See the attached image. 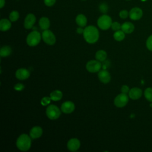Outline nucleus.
Listing matches in <instances>:
<instances>
[{"label": "nucleus", "mask_w": 152, "mask_h": 152, "mask_svg": "<svg viewBox=\"0 0 152 152\" xmlns=\"http://www.w3.org/2000/svg\"><path fill=\"white\" fill-rule=\"evenodd\" d=\"M84 40L88 43H95L99 38V32L98 29L94 26L86 27L83 33Z\"/></svg>", "instance_id": "obj_1"}, {"label": "nucleus", "mask_w": 152, "mask_h": 152, "mask_svg": "<svg viewBox=\"0 0 152 152\" xmlns=\"http://www.w3.org/2000/svg\"><path fill=\"white\" fill-rule=\"evenodd\" d=\"M31 137L26 134H23L20 135L16 141L17 147L21 151H26L28 150L31 147Z\"/></svg>", "instance_id": "obj_2"}, {"label": "nucleus", "mask_w": 152, "mask_h": 152, "mask_svg": "<svg viewBox=\"0 0 152 152\" xmlns=\"http://www.w3.org/2000/svg\"><path fill=\"white\" fill-rule=\"evenodd\" d=\"M41 38L40 33L36 30H34L27 35L26 39L27 44L30 46H35L40 43Z\"/></svg>", "instance_id": "obj_3"}, {"label": "nucleus", "mask_w": 152, "mask_h": 152, "mask_svg": "<svg viewBox=\"0 0 152 152\" xmlns=\"http://www.w3.org/2000/svg\"><path fill=\"white\" fill-rule=\"evenodd\" d=\"M97 23L98 27L100 29L103 30H106L111 27L112 20L110 16L104 14L98 18Z\"/></svg>", "instance_id": "obj_4"}, {"label": "nucleus", "mask_w": 152, "mask_h": 152, "mask_svg": "<svg viewBox=\"0 0 152 152\" xmlns=\"http://www.w3.org/2000/svg\"><path fill=\"white\" fill-rule=\"evenodd\" d=\"M60 110L54 104L49 105L46 110V114L48 118L51 120H55L59 118L61 115Z\"/></svg>", "instance_id": "obj_5"}, {"label": "nucleus", "mask_w": 152, "mask_h": 152, "mask_svg": "<svg viewBox=\"0 0 152 152\" xmlns=\"http://www.w3.org/2000/svg\"><path fill=\"white\" fill-rule=\"evenodd\" d=\"M42 38L44 42L48 45H53L56 42V37L52 31L47 29L45 30L42 34Z\"/></svg>", "instance_id": "obj_6"}, {"label": "nucleus", "mask_w": 152, "mask_h": 152, "mask_svg": "<svg viewBox=\"0 0 152 152\" xmlns=\"http://www.w3.org/2000/svg\"><path fill=\"white\" fill-rule=\"evenodd\" d=\"M86 69L91 73H95L99 72L101 68L102 64L100 61L97 60H91L87 62L86 65Z\"/></svg>", "instance_id": "obj_7"}, {"label": "nucleus", "mask_w": 152, "mask_h": 152, "mask_svg": "<svg viewBox=\"0 0 152 152\" xmlns=\"http://www.w3.org/2000/svg\"><path fill=\"white\" fill-rule=\"evenodd\" d=\"M128 101L129 97L127 94L121 93L115 98L114 104L118 107H123L127 104Z\"/></svg>", "instance_id": "obj_8"}, {"label": "nucleus", "mask_w": 152, "mask_h": 152, "mask_svg": "<svg viewBox=\"0 0 152 152\" xmlns=\"http://www.w3.org/2000/svg\"><path fill=\"white\" fill-rule=\"evenodd\" d=\"M142 11L138 7L132 8L129 12V17L132 20H138L142 16Z\"/></svg>", "instance_id": "obj_9"}, {"label": "nucleus", "mask_w": 152, "mask_h": 152, "mask_svg": "<svg viewBox=\"0 0 152 152\" xmlns=\"http://www.w3.org/2000/svg\"><path fill=\"white\" fill-rule=\"evenodd\" d=\"M75 109V104L73 102L71 101H66L64 102L61 106V111L66 114H69L72 113Z\"/></svg>", "instance_id": "obj_10"}, {"label": "nucleus", "mask_w": 152, "mask_h": 152, "mask_svg": "<svg viewBox=\"0 0 152 152\" xmlns=\"http://www.w3.org/2000/svg\"><path fill=\"white\" fill-rule=\"evenodd\" d=\"M67 148L71 151H76L80 147V141L76 138L70 139L67 142Z\"/></svg>", "instance_id": "obj_11"}, {"label": "nucleus", "mask_w": 152, "mask_h": 152, "mask_svg": "<svg viewBox=\"0 0 152 152\" xmlns=\"http://www.w3.org/2000/svg\"><path fill=\"white\" fill-rule=\"evenodd\" d=\"M36 17L33 14H28L26 15L24 21V27L26 29H30L33 27L34 24L36 22Z\"/></svg>", "instance_id": "obj_12"}, {"label": "nucleus", "mask_w": 152, "mask_h": 152, "mask_svg": "<svg viewBox=\"0 0 152 152\" xmlns=\"http://www.w3.org/2000/svg\"><path fill=\"white\" fill-rule=\"evenodd\" d=\"M98 78L100 82L106 84L110 81V74L107 70L103 69L99 71Z\"/></svg>", "instance_id": "obj_13"}, {"label": "nucleus", "mask_w": 152, "mask_h": 152, "mask_svg": "<svg viewBox=\"0 0 152 152\" xmlns=\"http://www.w3.org/2000/svg\"><path fill=\"white\" fill-rule=\"evenodd\" d=\"M15 77L20 80H26L30 77V72L26 68H20L16 71Z\"/></svg>", "instance_id": "obj_14"}, {"label": "nucleus", "mask_w": 152, "mask_h": 152, "mask_svg": "<svg viewBox=\"0 0 152 152\" xmlns=\"http://www.w3.org/2000/svg\"><path fill=\"white\" fill-rule=\"evenodd\" d=\"M142 94V90L138 87H134L130 89L128 93V96L132 100H137L140 99Z\"/></svg>", "instance_id": "obj_15"}, {"label": "nucleus", "mask_w": 152, "mask_h": 152, "mask_svg": "<svg viewBox=\"0 0 152 152\" xmlns=\"http://www.w3.org/2000/svg\"><path fill=\"white\" fill-rule=\"evenodd\" d=\"M43 134V129L39 126L33 127L30 131V136L32 139H37L40 138Z\"/></svg>", "instance_id": "obj_16"}, {"label": "nucleus", "mask_w": 152, "mask_h": 152, "mask_svg": "<svg viewBox=\"0 0 152 152\" xmlns=\"http://www.w3.org/2000/svg\"><path fill=\"white\" fill-rule=\"evenodd\" d=\"M134 25L131 22H125L121 25V30L126 34H130L134 30Z\"/></svg>", "instance_id": "obj_17"}, {"label": "nucleus", "mask_w": 152, "mask_h": 152, "mask_svg": "<svg viewBox=\"0 0 152 152\" xmlns=\"http://www.w3.org/2000/svg\"><path fill=\"white\" fill-rule=\"evenodd\" d=\"M11 27V23L10 20L6 18L1 19L0 21V30L2 31L8 30Z\"/></svg>", "instance_id": "obj_18"}, {"label": "nucleus", "mask_w": 152, "mask_h": 152, "mask_svg": "<svg viewBox=\"0 0 152 152\" xmlns=\"http://www.w3.org/2000/svg\"><path fill=\"white\" fill-rule=\"evenodd\" d=\"M39 24L40 28L43 30L48 29L50 27V21L48 18L45 17H43L40 18Z\"/></svg>", "instance_id": "obj_19"}, {"label": "nucleus", "mask_w": 152, "mask_h": 152, "mask_svg": "<svg viewBox=\"0 0 152 152\" xmlns=\"http://www.w3.org/2000/svg\"><path fill=\"white\" fill-rule=\"evenodd\" d=\"M75 21H76V23H77L80 27H85V26H86L87 20L86 17L84 14H78V15L76 17Z\"/></svg>", "instance_id": "obj_20"}, {"label": "nucleus", "mask_w": 152, "mask_h": 152, "mask_svg": "<svg viewBox=\"0 0 152 152\" xmlns=\"http://www.w3.org/2000/svg\"><path fill=\"white\" fill-rule=\"evenodd\" d=\"M50 97L53 101H59L62 97V93L59 90H55L50 94Z\"/></svg>", "instance_id": "obj_21"}, {"label": "nucleus", "mask_w": 152, "mask_h": 152, "mask_svg": "<svg viewBox=\"0 0 152 152\" xmlns=\"http://www.w3.org/2000/svg\"><path fill=\"white\" fill-rule=\"evenodd\" d=\"M12 52V49L9 46H4L1 48L0 55L1 57H7Z\"/></svg>", "instance_id": "obj_22"}, {"label": "nucleus", "mask_w": 152, "mask_h": 152, "mask_svg": "<svg viewBox=\"0 0 152 152\" xmlns=\"http://www.w3.org/2000/svg\"><path fill=\"white\" fill-rule=\"evenodd\" d=\"M95 57H96V60H97L100 62H102L106 59V58L107 57V53L103 50H99L96 52V53L95 54Z\"/></svg>", "instance_id": "obj_23"}, {"label": "nucleus", "mask_w": 152, "mask_h": 152, "mask_svg": "<svg viewBox=\"0 0 152 152\" xmlns=\"http://www.w3.org/2000/svg\"><path fill=\"white\" fill-rule=\"evenodd\" d=\"M125 33L122 30L116 31L113 34V38L116 41H118V42L122 41L125 38Z\"/></svg>", "instance_id": "obj_24"}, {"label": "nucleus", "mask_w": 152, "mask_h": 152, "mask_svg": "<svg viewBox=\"0 0 152 152\" xmlns=\"http://www.w3.org/2000/svg\"><path fill=\"white\" fill-rule=\"evenodd\" d=\"M144 95L146 100L150 102H152V88H147L144 92Z\"/></svg>", "instance_id": "obj_25"}, {"label": "nucleus", "mask_w": 152, "mask_h": 152, "mask_svg": "<svg viewBox=\"0 0 152 152\" xmlns=\"http://www.w3.org/2000/svg\"><path fill=\"white\" fill-rule=\"evenodd\" d=\"M19 17H20V15L17 11H12V12H11L9 15L10 20L12 22L16 21L19 18Z\"/></svg>", "instance_id": "obj_26"}, {"label": "nucleus", "mask_w": 152, "mask_h": 152, "mask_svg": "<svg viewBox=\"0 0 152 152\" xmlns=\"http://www.w3.org/2000/svg\"><path fill=\"white\" fill-rule=\"evenodd\" d=\"M51 100L52 99L50 97H44L41 99L40 103L42 106H47L50 103Z\"/></svg>", "instance_id": "obj_27"}, {"label": "nucleus", "mask_w": 152, "mask_h": 152, "mask_svg": "<svg viewBox=\"0 0 152 152\" xmlns=\"http://www.w3.org/2000/svg\"><path fill=\"white\" fill-rule=\"evenodd\" d=\"M111 28L113 30L116 31H118V30H119L120 29H121V25L118 22H116V21L112 22V25H111Z\"/></svg>", "instance_id": "obj_28"}, {"label": "nucleus", "mask_w": 152, "mask_h": 152, "mask_svg": "<svg viewBox=\"0 0 152 152\" xmlns=\"http://www.w3.org/2000/svg\"><path fill=\"white\" fill-rule=\"evenodd\" d=\"M146 47L149 50L152 51V35L147 38L146 40Z\"/></svg>", "instance_id": "obj_29"}, {"label": "nucleus", "mask_w": 152, "mask_h": 152, "mask_svg": "<svg viewBox=\"0 0 152 152\" xmlns=\"http://www.w3.org/2000/svg\"><path fill=\"white\" fill-rule=\"evenodd\" d=\"M119 17L122 18V19H125L128 16H129V12H128L127 10H122L119 12Z\"/></svg>", "instance_id": "obj_30"}, {"label": "nucleus", "mask_w": 152, "mask_h": 152, "mask_svg": "<svg viewBox=\"0 0 152 152\" xmlns=\"http://www.w3.org/2000/svg\"><path fill=\"white\" fill-rule=\"evenodd\" d=\"M99 10L100 11L103 12V13H105L107 11V10H108V7L107 5L104 4V3H103V4H101L99 6Z\"/></svg>", "instance_id": "obj_31"}, {"label": "nucleus", "mask_w": 152, "mask_h": 152, "mask_svg": "<svg viewBox=\"0 0 152 152\" xmlns=\"http://www.w3.org/2000/svg\"><path fill=\"white\" fill-rule=\"evenodd\" d=\"M24 86L21 83H17L14 87V88L16 91H21V90H23L24 89Z\"/></svg>", "instance_id": "obj_32"}, {"label": "nucleus", "mask_w": 152, "mask_h": 152, "mask_svg": "<svg viewBox=\"0 0 152 152\" xmlns=\"http://www.w3.org/2000/svg\"><path fill=\"white\" fill-rule=\"evenodd\" d=\"M130 89L129 88V87L126 85H123L121 87V93H124V94H127L129 93Z\"/></svg>", "instance_id": "obj_33"}, {"label": "nucleus", "mask_w": 152, "mask_h": 152, "mask_svg": "<svg viewBox=\"0 0 152 152\" xmlns=\"http://www.w3.org/2000/svg\"><path fill=\"white\" fill-rule=\"evenodd\" d=\"M56 0H44L45 4L48 7H51L55 4Z\"/></svg>", "instance_id": "obj_34"}, {"label": "nucleus", "mask_w": 152, "mask_h": 152, "mask_svg": "<svg viewBox=\"0 0 152 152\" xmlns=\"http://www.w3.org/2000/svg\"><path fill=\"white\" fill-rule=\"evenodd\" d=\"M77 32L78 34H82V33H83V32H84V29H83V28H81V27H80L77 28Z\"/></svg>", "instance_id": "obj_35"}, {"label": "nucleus", "mask_w": 152, "mask_h": 152, "mask_svg": "<svg viewBox=\"0 0 152 152\" xmlns=\"http://www.w3.org/2000/svg\"><path fill=\"white\" fill-rule=\"evenodd\" d=\"M5 0H0V8H2L5 5Z\"/></svg>", "instance_id": "obj_36"}, {"label": "nucleus", "mask_w": 152, "mask_h": 152, "mask_svg": "<svg viewBox=\"0 0 152 152\" xmlns=\"http://www.w3.org/2000/svg\"><path fill=\"white\" fill-rule=\"evenodd\" d=\"M126 1H129V0H126Z\"/></svg>", "instance_id": "obj_37"}]
</instances>
